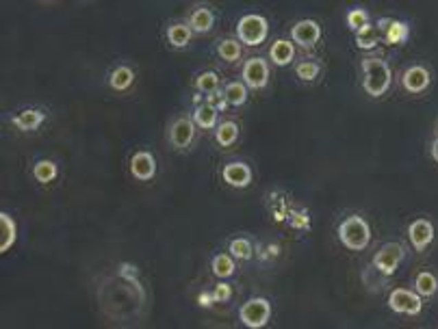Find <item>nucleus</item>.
Returning <instances> with one entry per match:
<instances>
[{
	"label": "nucleus",
	"mask_w": 438,
	"mask_h": 329,
	"mask_svg": "<svg viewBox=\"0 0 438 329\" xmlns=\"http://www.w3.org/2000/svg\"><path fill=\"white\" fill-rule=\"evenodd\" d=\"M408 239L417 252H426L434 241V226L428 219H417V221L408 226Z\"/></svg>",
	"instance_id": "nucleus-11"
},
{
	"label": "nucleus",
	"mask_w": 438,
	"mask_h": 329,
	"mask_svg": "<svg viewBox=\"0 0 438 329\" xmlns=\"http://www.w3.org/2000/svg\"><path fill=\"white\" fill-rule=\"evenodd\" d=\"M271 317V304L265 297H252L250 301H245L239 310V319L245 327L250 329H261L267 325Z\"/></svg>",
	"instance_id": "nucleus-4"
},
{
	"label": "nucleus",
	"mask_w": 438,
	"mask_h": 329,
	"mask_svg": "<svg viewBox=\"0 0 438 329\" xmlns=\"http://www.w3.org/2000/svg\"><path fill=\"white\" fill-rule=\"evenodd\" d=\"M415 286H417V293L421 297H434L438 293V280L430 271H421L415 280Z\"/></svg>",
	"instance_id": "nucleus-26"
},
{
	"label": "nucleus",
	"mask_w": 438,
	"mask_h": 329,
	"mask_svg": "<svg viewBox=\"0 0 438 329\" xmlns=\"http://www.w3.org/2000/svg\"><path fill=\"white\" fill-rule=\"evenodd\" d=\"M217 54L228 63H235L241 59L243 48H241V41L239 39H222L217 44Z\"/></svg>",
	"instance_id": "nucleus-23"
},
{
	"label": "nucleus",
	"mask_w": 438,
	"mask_h": 329,
	"mask_svg": "<svg viewBox=\"0 0 438 329\" xmlns=\"http://www.w3.org/2000/svg\"><path fill=\"white\" fill-rule=\"evenodd\" d=\"M135 82V72L128 65H117L115 70L108 74V85L115 91H126Z\"/></svg>",
	"instance_id": "nucleus-18"
},
{
	"label": "nucleus",
	"mask_w": 438,
	"mask_h": 329,
	"mask_svg": "<svg viewBox=\"0 0 438 329\" xmlns=\"http://www.w3.org/2000/svg\"><path fill=\"white\" fill-rule=\"evenodd\" d=\"M269 35V22L258 16V13H248L237 24V39L245 46H261Z\"/></svg>",
	"instance_id": "nucleus-3"
},
{
	"label": "nucleus",
	"mask_w": 438,
	"mask_h": 329,
	"mask_svg": "<svg viewBox=\"0 0 438 329\" xmlns=\"http://www.w3.org/2000/svg\"><path fill=\"white\" fill-rule=\"evenodd\" d=\"M235 256H228V254H217L215 258H213V265H211V269H213V273H215V278H219V280H228V278H232L235 276V271H237V267H235V260H232Z\"/></svg>",
	"instance_id": "nucleus-22"
},
{
	"label": "nucleus",
	"mask_w": 438,
	"mask_h": 329,
	"mask_svg": "<svg viewBox=\"0 0 438 329\" xmlns=\"http://www.w3.org/2000/svg\"><path fill=\"white\" fill-rule=\"evenodd\" d=\"M232 297V288L228 284H217L215 293H213V301H228Z\"/></svg>",
	"instance_id": "nucleus-33"
},
{
	"label": "nucleus",
	"mask_w": 438,
	"mask_h": 329,
	"mask_svg": "<svg viewBox=\"0 0 438 329\" xmlns=\"http://www.w3.org/2000/svg\"><path fill=\"white\" fill-rule=\"evenodd\" d=\"M243 82L252 89H263L269 82V65L263 57H252L243 65Z\"/></svg>",
	"instance_id": "nucleus-7"
},
{
	"label": "nucleus",
	"mask_w": 438,
	"mask_h": 329,
	"mask_svg": "<svg viewBox=\"0 0 438 329\" xmlns=\"http://www.w3.org/2000/svg\"><path fill=\"white\" fill-rule=\"evenodd\" d=\"M406 258V247L402 243H387L380 247V252L373 256L371 265L382 276H393V273L400 269V265Z\"/></svg>",
	"instance_id": "nucleus-5"
},
{
	"label": "nucleus",
	"mask_w": 438,
	"mask_h": 329,
	"mask_svg": "<svg viewBox=\"0 0 438 329\" xmlns=\"http://www.w3.org/2000/svg\"><path fill=\"white\" fill-rule=\"evenodd\" d=\"M130 173L135 180L150 182L157 175V160L150 152H137L130 158Z\"/></svg>",
	"instance_id": "nucleus-12"
},
{
	"label": "nucleus",
	"mask_w": 438,
	"mask_h": 329,
	"mask_svg": "<svg viewBox=\"0 0 438 329\" xmlns=\"http://www.w3.org/2000/svg\"><path fill=\"white\" fill-rule=\"evenodd\" d=\"M191 26L189 24H183V22H174L168 26V41L174 46V48H185L189 46L191 41Z\"/></svg>",
	"instance_id": "nucleus-20"
},
{
	"label": "nucleus",
	"mask_w": 438,
	"mask_h": 329,
	"mask_svg": "<svg viewBox=\"0 0 438 329\" xmlns=\"http://www.w3.org/2000/svg\"><path fill=\"white\" fill-rule=\"evenodd\" d=\"M215 139H217V143L222 145V147L232 145V143L239 139V126H237L235 121H222L217 126V130H215Z\"/></svg>",
	"instance_id": "nucleus-24"
},
{
	"label": "nucleus",
	"mask_w": 438,
	"mask_h": 329,
	"mask_svg": "<svg viewBox=\"0 0 438 329\" xmlns=\"http://www.w3.org/2000/svg\"><path fill=\"white\" fill-rule=\"evenodd\" d=\"M228 252H230L232 256H235V258H239V260H250V258L254 256L252 243H250L248 239H235V241L230 243Z\"/></svg>",
	"instance_id": "nucleus-30"
},
{
	"label": "nucleus",
	"mask_w": 438,
	"mask_h": 329,
	"mask_svg": "<svg viewBox=\"0 0 438 329\" xmlns=\"http://www.w3.org/2000/svg\"><path fill=\"white\" fill-rule=\"evenodd\" d=\"M436 134H438V123H436Z\"/></svg>",
	"instance_id": "nucleus-36"
},
{
	"label": "nucleus",
	"mask_w": 438,
	"mask_h": 329,
	"mask_svg": "<svg viewBox=\"0 0 438 329\" xmlns=\"http://www.w3.org/2000/svg\"><path fill=\"white\" fill-rule=\"evenodd\" d=\"M389 308L397 314H408V317H417L421 314V297L417 293H410L406 288H395L389 295Z\"/></svg>",
	"instance_id": "nucleus-6"
},
{
	"label": "nucleus",
	"mask_w": 438,
	"mask_h": 329,
	"mask_svg": "<svg viewBox=\"0 0 438 329\" xmlns=\"http://www.w3.org/2000/svg\"><path fill=\"white\" fill-rule=\"evenodd\" d=\"M380 44V29L373 24H365L362 29L356 31V46L360 50H373Z\"/></svg>",
	"instance_id": "nucleus-19"
},
{
	"label": "nucleus",
	"mask_w": 438,
	"mask_h": 329,
	"mask_svg": "<svg viewBox=\"0 0 438 329\" xmlns=\"http://www.w3.org/2000/svg\"><path fill=\"white\" fill-rule=\"evenodd\" d=\"M367 22H369V13L365 9H351L347 13V26H349L354 33L358 31V29H362Z\"/></svg>",
	"instance_id": "nucleus-32"
},
{
	"label": "nucleus",
	"mask_w": 438,
	"mask_h": 329,
	"mask_svg": "<svg viewBox=\"0 0 438 329\" xmlns=\"http://www.w3.org/2000/svg\"><path fill=\"white\" fill-rule=\"evenodd\" d=\"M319 72H321V67H319V63H314V61H302V63L295 65V74H297V78L304 80V82L314 80V78L319 76Z\"/></svg>",
	"instance_id": "nucleus-31"
},
{
	"label": "nucleus",
	"mask_w": 438,
	"mask_h": 329,
	"mask_svg": "<svg viewBox=\"0 0 438 329\" xmlns=\"http://www.w3.org/2000/svg\"><path fill=\"white\" fill-rule=\"evenodd\" d=\"M393 82V72L384 59L365 57L362 59V87L371 98L384 95Z\"/></svg>",
	"instance_id": "nucleus-1"
},
{
	"label": "nucleus",
	"mask_w": 438,
	"mask_h": 329,
	"mask_svg": "<svg viewBox=\"0 0 438 329\" xmlns=\"http://www.w3.org/2000/svg\"><path fill=\"white\" fill-rule=\"evenodd\" d=\"M269 59L273 61V65H278V67L291 65V61L295 59V46L289 39H278L276 44L269 48Z\"/></svg>",
	"instance_id": "nucleus-15"
},
{
	"label": "nucleus",
	"mask_w": 438,
	"mask_h": 329,
	"mask_svg": "<svg viewBox=\"0 0 438 329\" xmlns=\"http://www.w3.org/2000/svg\"><path fill=\"white\" fill-rule=\"evenodd\" d=\"M196 89L200 93H215L219 89V74L217 72H202L198 78H196Z\"/></svg>",
	"instance_id": "nucleus-28"
},
{
	"label": "nucleus",
	"mask_w": 438,
	"mask_h": 329,
	"mask_svg": "<svg viewBox=\"0 0 438 329\" xmlns=\"http://www.w3.org/2000/svg\"><path fill=\"white\" fill-rule=\"evenodd\" d=\"M224 98L228 100L230 106H243L248 102V85H243V82H228L224 89Z\"/></svg>",
	"instance_id": "nucleus-25"
},
{
	"label": "nucleus",
	"mask_w": 438,
	"mask_h": 329,
	"mask_svg": "<svg viewBox=\"0 0 438 329\" xmlns=\"http://www.w3.org/2000/svg\"><path fill=\"white\" fill-rule=\"evenodd\" d=\"M430 152H432V158L438 162V136H436V139L432 141V149H430Z\"/></svg>",
	"instance_id": "nucleus-35"
},
{
	"label": "nucleus",
	"mask_w": 438,
	"mask_h": 329,
	"mask_svg": "<svg viewBox=\"0 0 438 329\" xmlns=\"http://www.w3.org/2000/svg\"><path fill=\"white\" fill-rule=\"evenodd\" d=\"M430 82H432V74L428 67H423V65H410L402 76V85L408 93L426 91L430 87Z\"/></svg>",
	"instance_id": "nucleus-9"
},
{
	"label": "nucleus",
	"mask_w": 438,
	"mask_h": 329,
	"mask_svg": "<svg viewBox=\"0 0 438 329\" xmlns=\"http://www.w3.org/2000/svg\"><path fill=\"white\" fill-rule=\"evenodd\" d=\"M291 37L297 46L312 48L321 39V26L314 20H299L291 29Z\"/></svg>",
	"instance_id": "nucleus-10"
},
{
	"label": "nucleus",
	"mask_w": 438,
	"mask_h": 329,
	"mask_svg": "<svg viewBox=\"0 0 438 329\" xmlns=\"http://www.w3.org/2000/svg\"><path fill=\"white\" fill-rule=\"evenodd\" d=\"M44 119H46V115L39 111V108H24V111H20L11 121L18 130L31 132V130H37L39 126H42Z\"/></svg>",
	"instance_id": "nucleus-14"
},
{
	"label": "nucleus",
	"mask_w": 438,
	"mask_h": 329,
	"mask_svg": "<svg viewBox=\"0 0 438 329\" xmlns=\"http://www.w3.org/2000/svg\"><path fill=\"white\" fill-rule=\"evenodd\" d=\"M338 241L351 252H365L371 243V230L362 217H347L338 226Z\"/></svg>",
	"instance_id": "nucleus-2"
},
{
	"label": "nucleus",
	"mask_w": 438,
	"mask_h": 329,
	"mask_svg": "<svg viewBox=\"0 0 438 329\" xmlns=\"http://www.w3.org/2000/svg\"><path fill=\"white\" fill-rule=\"evenodd\" d=\"M410 37V26L406 22H400V20H391V24L387 26L384 31V39L387 44H393V46H402L406 44Z\"/></svg>",
	"instance_id": "nucleus-21"
},
{
	"label": "nucleus",
	"mask_w": 438,
	"mask_h": 329,
	"mask_svg": "<svg viewBox=\"0 0 438 329\" xmlns=\"http://www.w3.org/2000/svg\"><path fill=\"white\" fill-rule=\"evenodd\" d=\"M0 221H3V228H5V239H3V245H0V252H9V247L13 245V241H16V232H18V226L16 221L3 212L0 215Z\"/></svg>",
	"instance_id": "nucleus-29"
},
{
	"label": "nucleus",
	"mask_w": 438,
	"mask_h": 329,
	"mask_svg": "<svg viewBox=\"0 0 438 329\" xmlns=\"http://www.w3.org/2000/svg\"><path fill=\"white\" fill-rule=\"evenodd\" d=\"M215 24V16L209 7H198L189 18V26L194 29V33H209Z\"/></svg>",
	"instance_id": "nucleus-17"
},
{
	"label": "nucleus",
	"mask_w": 438,
	"mask_h": 329,
	"mask_svg": "<svg viewBox=\"0 0 438 329\" xmlns=\"http://www.w3.org/2000/svg\"><path fill=\"white\" fill-rule=\"evenodd\" d=\"M217 115H219V108L213 102H204L198 104L196 111H194V121L198 123L200 128L204 130H211L217 126Z\"/></svg>",
	"instance_id": "nucleus-16"
},
{
	"label": "nucleus",
	"mask_w": 438,
	"mask_h": 329,
	"mask_svg": "<svg viewBox=\"0 0 438 329\" xmlns=\"http://www.w3.org/2000/svg\"><path fill=\"white\" fill-rule=\"evenodd\" d=\"M196 139V121L189 117H178L170 128V143L176 149H187Z\"/></svg>",
	"instance_id": "nucleus-8"
},
{
	"label": "nucleus",
	"mask_w": 438,
	"mask_h": 329,
	"mask_svg": "<svg viewBox=\"0 0 438 329\" xmlns=\"http://www.w3.org/2000/svg\"><path fill=\"white\" fill-rule=\"evenodd\" d=\"M137 273H139V271H137L132 265H119V276H122V278H126V280L135 282V280H137Z\"/></svg>",
	"instance_id": "nucleus-34"
},
{
	"label": "nucleus",
	"mask_w": 438,
	"mask_h": 329,
	"mask_svg": "<svg viewBox=\"0 0 438 329\" xmlns=\"http://www.w3.org/2000/svg\"><path fill=\"white\" fill-rule=\"evenodd\" d=\"M33 175H35V180L37 182H42V184H50L54 178L59 175V169H57V162H52V160H39L35 162V167H33Z\"/></svg>",
	"instance_id": "nucleus-27"
},
{
	"label": "nucleus",
	"mask_w": 438,
	"mask_h": 329,
	"mask_svg": "<svg viewBox=\"0 0 438 329\" xmlns=\"http://www.w3.org/2000/svg\"><path fill=\"white\" fill-rule=\"evenodd\" d=\"M224 182L235 186V188H245L252 184V169L245 162H228L224 171H222Z\"/></svg>",
	"instance_id": "nucleus-13"
}]
</instances>
